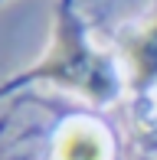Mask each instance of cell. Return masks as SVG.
I'll return each mask as SVG.
<instances>
[{"instance_id": "obj_3", "label": "cell", "mask_w": 157, "mask_h": 160, "mask_svg": "<svg viewBox=\"0 0 157 160\" xmlns=\"http://www.w3.org/2000/svg\"><path fill=\"white\" fill-rule=\"evenodd\" d=\"M124 59L134 88H147L157 82V20L124 39Z\"/></svg>"}, {"instance_id": "obj_1", "label": "cell", "mask_w": 157, "mask_h": 160, "mask_svg": "<svg viewBox=\"0 0 157 160\" xmlns=\"http://www.w3.org/2000/svg\"><path fill=\"white\" fill-rule=\"evenodd\" d=\"M17 82H49L82 95L92 105H108L118 95V72L102 52L89 46L85 30L72 13L69 0H62L56 10V30H53V46L43 59L17 75Z\"/></svg>"}, {"instance_id": "obj_2", "label": "cell", "mask_w": 157, "mask_h": 160, "mask_svg": "<svg viewBox=\"0 0 157 160\" xmlns=\"http://www.w3.org/2000/svg\"><path fill=\"white\" fill-rule=\"evenodd\" d=\"M111 157H115V141L92 118L66 121L53 141V160H111Z\"/></svg>"}]
</instances>
